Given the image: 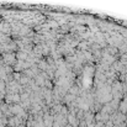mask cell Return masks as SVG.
Here are the masks:
<instances>
[{"instance_id":"cell-2","label":"cell","mask_w":127,"mask_h":127,"mask_svg":"<svg viewBox=\"0 0 127 127\" xmlns=\"http://www.w3.org/2000/svg\"><path fill=\"white\" fill-rule=\"evenodd\" d=\"M26 83H29V79H26V78H21V84H26Z\"/></svg>"},{"instance_id":"cell-1","label":"cell","mask_w":127,"mask_h":127,"mask_svg":"<svg viewBox=\"0 0 127 127\" xmlns=\"http://www.w3.org/2000/svg\"><path fill=\"white\" fill-rule=\"evenodd\" d=\"M21 101V96L19 95V94H14V104H17V102H20Z\"/></svg>"}]
</instances>
